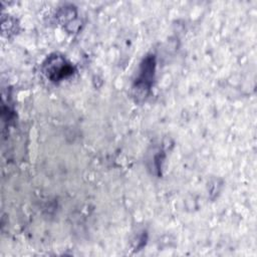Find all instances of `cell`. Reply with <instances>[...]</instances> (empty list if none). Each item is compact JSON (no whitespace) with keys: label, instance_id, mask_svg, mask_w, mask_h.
Returning <instances> with one entry per match:
<instances>
[{"label":"cell","instance_id":"obj_1","mask_svg":"<svg viewBox=\"0 0 257 257\" xmlns=\"http://www.w3.org/2000/svg\"><path fill=\"white\" fill-rule=\"evenodd\" d=\"M155 72L156 57L154 54H149L142 60L133 82L132 90L137 99H144L148 96L154 83Z\"/></svg>","mask_w":257,"mask_h":257},{"label":"cell","instance_id":"obj_2","mask_svg":"<svg viewBox=\"0 0 257 257\" xmlns=\"http://www.w3.org/2000/svg\"><path fill=\"white\" fill-rule=\"evenodd\" d=\"M43 74L51 81H61L74 73V66L63 55L50 54L42 63Z\"/></svg>","mask_w":257,"mask_h":257}]
</instances>
